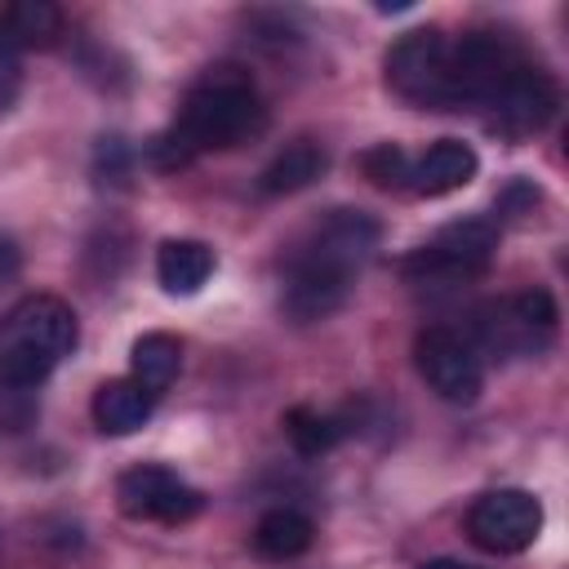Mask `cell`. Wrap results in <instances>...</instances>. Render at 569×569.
<instances>
[{
	"mask_svg": "<svg viewBox=\"0 0 569 569\" xmlns=\"http://www.w3.org/2000/svg\"><path fill=\"white\" fill-rule=\"evenodd\" d=\"M378 236H382V227L365 209L325 213L284 258V276H280L284 316L298 325L333 316L347 302L360 267L373 258Z\"/></svg>",
	"mask_w": 569,
	"mask_h": 569,
	"instance_id": "cell-1",
	"label": "cell"
},
{
	"mask_svg": "<svg viewBox=\"0 0 569 569\" xmlns=\"http://www.w3.org/2000/svg\"><path fill=\"white\" fill-rule=\"evenodd\" d=\"M267 124V107L244 67L218 62L209 67L182 98L178 120L151 142L156 169H182L204 151H231L258 138Z\"/></svg>",
	"mask_w": 569,
	"mask_h": 569,
	"instance_id": "cell-2",
	"label": "cell"
},
{
	"mask_svg": "<svg viewBox=\"0 0 569 569\" xmlns=\"http://www.w3.org/2000/svg\"><path fill=\"white\" fill-rule=\"evenodd\" d=\"M80 325L76 311L53 293H27L0 316V387L27 391L40 387L71 351Z\"/></svg>",
	"mask_w": 569,
	"mask_h": 569,
	"instance_id": "cell-3",
	"label": "cell"
},
{
	"mask_svg": "<svg viewBox=\"0 0 569 569\" xmlns=\"http://www.w3.org/2000/svg\"><path fill=\"white\" fill-rule=\"evenodd\" d=\"M476 351L493 356V360H520V356H538L551 333H556V302L547 289H520L507 298L485 302L476 316Z\"/></svg>",
	"mask_w": 569,
	"mask_h": 569,
	"instance_id": "cell-4",
	"label": "cell"
},
{
	"mask_svg": "<svg viewBox=\"0 0 569 569\" xmlns=\"http://www.w3.org/2000/svg\"><path fill=\"white\" fill-rule=\"evenodd\" d=\"M498 253V227L489 218H458L449 227H440L409 262H405V276L413 284H431V289H445V284H462V280H476L489 271Z\"/></svg>",
	"mask_w": 569,
	"mask_h": 569,
	"instance_id": "cell-5",
	"label": "cell"
},
{
	"mask_svg": "<svg viewBox=\"0 0 569 569\" xmlns=\"http://www.w3.org/2000/svg\"><path fill=\"white\" fill-rule=\"evenodd\" d=\"M387 84L396 98H405L409 107L422 111H453V93H449V40L436 27L422 31H405L391 49H387Z\"/></svg>",
	"mask_w": 569,
	"mask_h": 569,
	"instance_id": "cell-6",
	"label": "cell"
},
{
	"mask_svg": "<svg viewBox=\"0 0 569 569\" xmlns=\"http://www.w3.org/2000/svg\"><path fill=\"white\" fill-rule=\"evenodd\" d=\"M520 62H525V53L516 49V40L498 36V31H467L462 40H449L453 111H462V107L485 111L502 93V84L516 76Z\"/></svg>",
	"mask_w": 569,
	"mask_h": 569,
	"instance_id": "cell-7",
	"label": "cell"
},
{
	"mask_svg": "<svg viewBox=\"0 0 569 569\" xmlns=\"http://www.w3.org/2000/svg\"><path fill=\"white\" fill-rule=\"evenodd\" d=\"M413 365L422 373V382L449 400V405H471L485 391V360L471 347L467 333L449 329V325H427L413 338Z\"/></svg>",
	"mask_w": 569,
	"mask_h": 569,
	"instance_id": "cell-8",
	"label": "cell"
},
{
	"mask_svg": "<svg viewBox=\"0 0 569 569\" xmlns=\"http://www.w3.org/2000/svg\"><path fill=\"white\" fill-rule=\"evenodd\" d=\"M542 533V502L529 489H493L471 502L467 538L489 556H516Z\"/></svg>",
	"mask_w": 569,
	"mask_h": 569,
	"instance_id": "cell-9",
	"label": "cell"
},
{
	"mask_svg": "<svg viewBox=\"0 0 569 569\" xmlns=\"http://www.w3.org/2000/svg\"><path fill=\"white\" fill-rule=\"evenodd\" d=\"M116 502L129 520H156V525H182L204 507L200 489H191L178 471H169L160 462L129 467L116 480Z\"/></svg>",
	"mask_w": 569,
	"mask_h": 569,
	"instance_id": "cell-10",
	"label": "cell"
},
{
	"mask_svg": "<svg viewBox=\"0 0 569 569\" xmlns=\"http://www.w3.org/2000/svg\"><path fill=\"white\" fill-rule=\"evenodd\" d=\"M560 107V89L551 80V71L533 67L529 58L516 67V76L502 84V93L485 107L489 111V129L502 138H529L538 133Z\"/></svg>",
	"mask_w": 569,
	"mask_h": 569,
	"instance_id": "cell-11",
	"label": "cell"
},
{
	"mask_svg": "<svg viewBox=\"0 0 569 569\" xmlns=\"http://www.w3.org/2000/svg\"><path fill=\"white\" fill-rule=\"evenodd\" d=\"M476 169H480V160L467 142L440 138L409 164V191L413 196H449V191L467 187L476 178Z\"/></svg>",
	"mask_w": 569,
	"mask_h": 569,
	"instance_id": "cell-12",
	"label": "cell"
},
{
	"mask_svg": "<svg viewBox=\"0 0 569 569\" xmlns=\"http://www.w3.org/2000/svg\"><path fill=\"white\" fill-rule=\"evenodd\" d=\"M156 409V396L138 387L133 378H111L93 391V422L102 436H129L138 431Z\"/></svg>",
	"mask_w": 569,
	"mask_h": 569,
	"instance_id": "cell-13",
	"label": "cell"
},
{
	"mask_svg": "<svg viewBox=\"0 0 569 569\" xmlns=\"http://www.w3.org/2000/svg\"><path fill=\"white\" fill-rule=\"evenodd\" d=\"M325 169H329L325 147L311 142V138H298V142H289L284 151L271 156V164L258 173V191H262V196H289V191L311 187Z\"/></svg>",
	"mask_w": 569,
	"mask_h": 569,
	"instance_id": "cell-14",
	"label": "cell"
},
{
	"mask_svg": "<svg viewBox=\"0 0 569 569\" xmlns=\"http://www.w3.org/2000/svg\"><path fill=\"white\" fill-rule=\"evenodd\" d=\"M311 538H316V525L298 507H271L253 525V551L262 560H293L311 547Z\"/></svg>",
	"mask_w": 569,
	"mask_h": 569,
	"instance_id": "cell-15",
	"label": "cell"
},
{
	"mask_svg": "<svg viewBox=\"0 0 569 569\" xmlns=\"http://www.w3.org/2000/svg\"><path fill=\"white\" fill-rule=\"evenodd\" d=\"M213 276V249L204 240H164L156 253V280L164 293H196Z\"/></svg>",
	"mask_w": 569,
	"mask_h": 569,
	"instance_id": "cell-16",
	"label": "cell"
},
{
	"mask_svg": "<svg viewBox=\"0 0 569 569\" xmlns=\"http://www.w3.org/2000/svg\"><path fill=\"white\" fill-rule=\"evenodd\" d=\"M129 369H133V382L147 387L151 396H160L178 369H182V342L173 333H142L129 351Z\"/></svg>",
	"mask_w": 569,
	"mask_h": 569,
	"instance_id": "cell-17",
	"label": "cell"
},
{
	"mask_svg": "<svg viewBox=\"0 0 569 569\" xmlns=\"http://www.w3.org/2000/svg\"><path fill=\"white\" fill-rule=\"evenodd\" d=\"M284 436L293 440V449L302 458H320L329 453L342 436H347V422L338 413H320V409H307V405H293L284 413Z\"/></svg>",
	"mask_w": 569,
	"mask_h": 569,
	"instance_id": "cell-18",
	"label": "cell"
},
{
	"mask_svg": "<svg viewBox=\"0 0 569 569\" xmlns=\"http://www.w3.org/2000/svg\"><path fill=\"white\" fill-rule=\"evenodd\" d=\"M0 18H4L9 36L18 40V49H44V44H53L62 36V13L49 0H18Z\"/></svg>",
	"mask_w": 569,
	"mask_h": 569,
	"instance_id": "cell-19",
	"label": "cell"
},
{
	"mask_svg": "<svg viewBox=\"0 0 569 569\" xmlns=\"http://www.w3.org/2000/svg\"><path fill=\"white\" fill-rule=\"evenodd\" d=\"M409 164L413 160L405 156L400 142H378L360 156V169L378 191H409Z\"/></svg>",
	"mask_w": 569,
	"mask_h": 569,
	"instance_id": "cell-20",
	"label": "cell"
},
{
	"mask_svg": "<svg viewBox=\"0 0 569 569\" xmlns=\"http://www.w3.org/2000/svg\"><path fill=\"white\" fill-rule=\"evenodd\" d=\"M18 93H22V49H18V40L9 36V27L0 18V116L13 111Z\"/></svg>",
	"mask_w": 569,
	"mask_h": 569,
	"instance_id": "cell-21",
	"label": "cell"
},
{
	"mask_svg": "<svg viewBox=\"0 0 569 569\" xmlns=\"http://www.w3.org/2000/svg\"><path fill=\"white\" fill-rule=\"evenodd\" d=\"M13 276H18V249H13V240H0V284Z\"/></svg>",
	"mask_w": 569,
	"mask_h": 569,
	"instance_id": "cell-22",
	"label": "cell"
},
{
	"mask_svg": "<svg viewBox=\"0 0 569 569\" xmlns=\"http://www.w3.org/2000/svg\"><path fill=\"white\" fill-rule=\"evenodd\" d=\"M422 569H471V565H462V560H427Z\"/></svg>",
	"mask_w": 569,
	"mask_h": 569,
	"instance_id": "cell-23",
	"label": "cell"
}]
</instances>
